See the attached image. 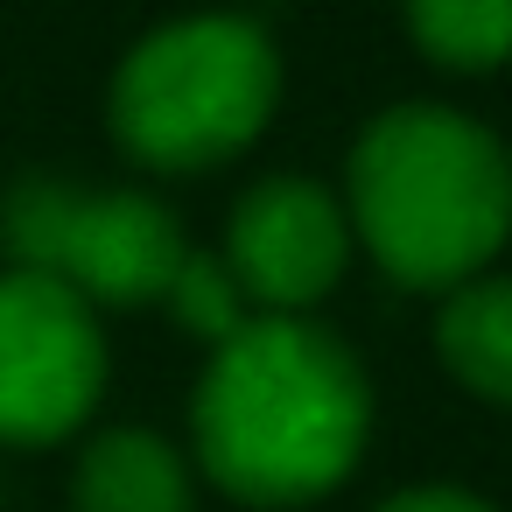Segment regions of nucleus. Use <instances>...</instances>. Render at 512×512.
<instances>
[{
	"mask_svg": "<svg viewBox=\"0 0 512 512\" xmlns=\"http://www.w3.org/2000/svg\"><path fill=\"white\" fill-rule=\"evenodd\" d=\"M372 435L365 365L309 316H246L211 344L190 442L218 491L281 512L337 491Z\"/></svg>",
	"mask_w": 512,
	"mask_h": 512,
	"instance_id": "obj_1",
	"label": "nucleus"
},
{
	"mask_svg": "<svg viewBox=\"0 0 512 512\" xmlns=\"http://www.w3.org/2000/svg\"><path fill=\"white\" fill-rule=\"evenodd\" d=\"M351 232L400 281L449 295L512 239V155L491 127L449 106H386L351 148Z\"/></svg>",
	"mask_w": 512,
	"mask_h": 512,
	"instance_id": "obj_2",
	"label": "nucleus"
},
{
	"mask_svg": "<svg viewBox=\"0 0 512 512\" xmlns=\"http://www.w3.org/2000/svg\"><path fill=\"white\" fill-rule=\"evenodd\" d=\"M274 99V36L246 15H190L127 50L106 92V127L134 162L162 176H197L253 148L260 127L274 120Z\"/></svg>",
	"mask_w": 512,
	"mask_h": 512,
	"instance_id": "obj_3",
	"label": "nucleus"
},
{
	"mask_svg": "<svg viewBox=\"0 0 512 512\" xmlns=\"http://www.w3.org/2000/svg\"><path fill=\"white\" fill-rule=\"evenodd\" d=\"M0 253L22 274H50L99 302H169L190 239L148 190H85L29 176L0 197Z\"/></svg>",
	"mask_w": 512,
	"mask_h": 512,
	"instance_id": "obj_4",
	"label": "nucleus"
},
{
	"mask_svg": "<svg viewBox=\"0 0 512 512\" xmlns=\"http://www.w3.org/2000/svg\"><path fill=\"white\" fill-rule=\"evenodd\" d=\"M106 393V330L85 295L50 274H0V442L50 449Z\"/></svg>",
	"mask_w": 512,
	"mask_h": 512,
	"instance_id": "obj_5",
	"label": "nucleus"
},
{
	"mask_svg": "<svg viewBox=\"0 0 512 512\" xmlns=\"http://www.w3.org/2000/svg\"><path fill=\"white\" fill-rule=\"evenodd\" d=\"M351 260L344 204L309 176H260L225 225V274L267 316H302L337 288Z\"/></svg>",
	"mask_w": 512,
	"mask_h": 512,
	"instance_id": "obj_6",
	"label": "nucleus"
},
{
	"mask_svg": "<svg viewBox=\"0 0 512 512\" xmlns=\"http://www.w3.org/2000/svg\"><path fill=\"white\" fill-rule=\"evenodd\" d=\"M78 512H197V484L183 449L162 428H106L85 442L71 470Z\"/></svg>",
	"mask_w": 512,
	"mask_h": 512,
	"instance_id": "obj_7",
	"label": "nucleus"
},
{
	"mask_svg": "<svg viewBox=\"0 0 512 512\" xmlns=\"http://www.w3.org/2000/svg\"><path fill=\"white\" fill-rule=\"evenodd\" d=\"M435 351L456 386H470L491 407H512V274H470L442 295Z\"/></svg>",
	"mask_w": 512,
	"mask_h": 512,
	"instance_id": "obj_8",
	"label": "nucleus"
},
{
	"mask_svg": "<svg viewBox=\"0 0 512 512\" xmlns=\"http://www.w3.org/2000/svg\"><path fill=\"white\" fill-rule=\"evenodd\" d=\"M400 22L442 71H498L512 64V0H400Z\"/></svg>",
	"mask_w": 512,
	"mask_h": 512,
	"instance_id": "obj_9",
	"label": "nucleus"
},
{
	"mask_svg": "<svg viewBox=\"0 0 512 512\" xmlns=\"http://www.w3.org/2000/svg\"><path fill=\"white\" fill-rule=\"evenodd\" d=\"M246 295L232 288V274H225V260H204V253H190L183 260V274H176V288H169V309L183 316V330H197V337H232L239 323H246V309H239Z\"/></svg>",
	"mask_w": 512,
	"mask_h": 512,
	"instance_id": "obj_10",
	"label": "nucleus"
},
{
	"mask_svg": "<svg viewBox=\"0 0 512 512\" xmlns=\"http://www.w3.org/2000/svg\"><path fill=\"white\" fill-rule=\"evenodd\" d=\"M379 512H491V505L463 484H414V491H393Z\"/></svg>",
	"mask_w": 512,
	"mask_h": 512,
	"instance_id": "obj_11",
	"label": "nucleus"
}]
</instances>
